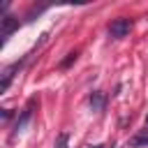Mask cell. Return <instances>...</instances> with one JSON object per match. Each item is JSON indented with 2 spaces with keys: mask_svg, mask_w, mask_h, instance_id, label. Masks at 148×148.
Listing matches in <instances>:
<instances>
[{
  "mask_svg": "<svg viewBox=\"0 0 148 148\" xmlns=\"http://www.w3.org/2000/svg\"><path fill=\"white\" fill-rule=\"evenodd\" d=\"M130 30H132V21H130V18H116V21H111V25H109V35H111L113 39L127 37Z\"/></svg>",
  "mask_w": 148,
  "mask_h": 148,
  "instance_id": "obj_1",
  "label": "cell"
},
{
  "mask_svg": "<svg viewBox=\"0 0 148 148\" xmlns=\"http://www.w3.org/2000/svg\"><path fill=\"white\" fill-rule=\"evenodd\" d=\"M32 106H35V99H30V104L21 111V116L16 118V123H14V136L18 134V132H23V127L28 125V120L32 118Z\"/></svg>",
  "mask_w": 148,
  "mask_h": 148,
  "instance_id": "obj_2",
  "label": "cell"
},
{
  "mask_svg": "<svg viewBox=\"0 0 148 148\" xmlns=\"http://www.w3.org/2000/svg\"><path fill=\"white\" fill-rule=\"evenodd\" d=\"M88 102H90V109H92L95 113H102V111L106 109V95H104L102 90H92L90 97H88Z\"/></svg>",
  "mask_w": 148,
  "mask_h": 148,
  "instance_id": "obj_3",
  "label": "cell"
},
{
  "mask_svg": "<svg viewBox=\"0 0 148 148\" xmlns=\"http://www.w3.org/2000/svg\"><path fill=\"white\" fill-rule=\"evenodd\" d=\"M14 30H18V18L7 14V16L2 18V37H9Z\"/></svg>",
  "mask_w": 148,
  "mask_h": 148,
  "instance_id": "obj_4",
  "label": "cell"
},
{
  "mask_svg": "<svg viewBox=\"0 0 148 148\" xmlns=\"http://www.w3.org/2000/svg\"><path fill=\"white\" fill-rule=\"evenodd\" d=\"M127 146L130 148H139V146H148V127L141 132V134H136V136H132L130 141H127Z\"/></svg>",
  "mask_w": 148,
  "mask_h": 148,
  "instance_id": "obj_5",
  "label": "cell"
},
{
  "mask_svg": "<svg viewBox=\"0 0 148 148\" xmlns=\"http://www.w3.org/2000/svg\"><path fill=\"white\" fill-rule=\"evenodd\" d=\"M67 141H69V134H58V141H56V148H67Z\"/></svg>",
  "mask_w": 148,
  "mask_h": 148,
  "instance_id": "obj_6",
  "label": "cell"
},
{
  "mask_svg": "<svg viewBox=\"0 0 148 148\" xmlns=\"http://www.w3.org/2000/svg\"><path fill=\"white\" fill-rule=\"evenodd\" d=\"M76 58H79V53H76V51H72V53H69V56H67V58L62 60V65H60V67H62V69H65V67H69V65H72V62H74Z\"/></svg>",
  "mask_w": 148,
  "mask_h": 148,
  "instance_id": "obj_7",
  "label": "cell"
},
{
  "mask_svg": "<svg viewBox=\"0 0 148 148\" xmlns=\"http://www.w3.org/2000/svg\"><path fill=\"white\" fill-rule=\"evenodd\" d=\"M90 148H113V141H109V143H99V146H90Z\"/></svg>",
  "mask_w": 148,
  "mask_h": 148,
  "instance_id": "obj_8",
  "label": "cell"
},
{
  "mask_svg": "<svg viewBox=\"0 0 148 148\" xmlns=\"http://www.w3.org/2000/svg\"><path fill=\"white\" fill-rule=\"evenodd\" d=\"M9 116H12V111H9V109H2V118H5V120H7V118H9Z\"/></svg>",
  "mask_w": 148,
  "mask_h": 148,
  "instance_id": "obj_9",
  "label": "cell"
},
{
  "mask_svg": "<svg viewBox=\"0 0 148 148\" xmlns=\"http://www.w3.org/2000/svg\"><path fill=\"white\" fill-rule=\"evenodd\" d=\"M146 127H148V116H146Z\"/></svg>",
  "mask_w": 148,
  "mask_h": 148,
  "instance_id": "obj_10",
  "label": "cell"
}]
</instances>
